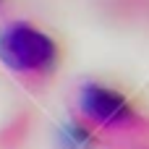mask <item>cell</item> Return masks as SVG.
I'll use <instances>...</instances> for the list:
<instances>
[{
  "mask_svg": "<svg viewBox=\"0 0 149 149\" xmlns=\"http://www.w3.org/2000/svg\"><path fill=\"white\" fill-rule=\"evenodd\" d=\"M58 60V45L31 24L16 21L0 31V63L16 73H45Z\"/></svg>",
  "mask_w": 149,
  "mask_h": 149,
  "instance_id": "cell-1",
  "label": "cell"
},
{
  "mask_svg": "<svg viewBox=\"0 0 149 149\" xmlns=\"http://www.w3.org/2000/svg\"><path fill=\"white\" fill-rule=\"evenodd\" d=\"M79 110L84 118L100 126H128L134 120V110L123 94L102 84H84L79 92Z\"/></svg>",
  "mask_w": 149,
  "mask_h": 149,
  "instance_id": "cell-2",
  "label": "cell"
},
{
  "mask_svg": "<svg viewBox=\"0 0 149 149\" xmlns=\"http://www.w3.org/2000/svg\"><path fill=\"white\" fill-rule=\"evenodd\" d=\"M60 147L63 149H92L94 147V134L84 123H65L60 128Z\"/></svg>",
  "mask_w": 149,
  "mask_h": 149,
  "instance_id": "cell-3",
  "label": "cell"
}]
</instances>
